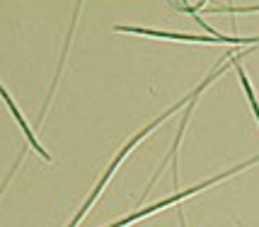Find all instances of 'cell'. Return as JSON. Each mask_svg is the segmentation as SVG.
Here are the masks:
<instances>
[{"mask_svg":"<svg viewBox=\"0 0 259 227\" xmlns=\"http://www.w3.org/2000/svg\"><path fill=\"white\" fill-rule=\"evenodd\" d=\"M206 12H230V15H240V12H259V3L257 5H245V8H237V5H218V8H203Z\"/></svg>","mask_w":259,"mask_h":227,"instance_id":"5b68a950","label":"cell"},{"mask_svg":"<svg viewBox=\"0 0 259 227\" xmlns=\"http://www.w3.org/2000/svg\"><path fill=\"white\" fill-rule=\"evenodd\" d=\"M257 162H259V155H257V157H252V159H247V162H242V164H237V167H233V169L221 172V174H218V177H213V179H206V182L196 184V186H192V189L177 191L175 196H169V198H162V201H158V203H153V205H148V208H141V210H136V213L121 217V220H116V222H112V225H107V227H126V225H131V222H138V220H143V217H148V215H153V213H158V210H162V208H169V205L180 203V201L189 198V196H194V193L203 191V189H211V186H215V184L226 182L228 177H233V174H237V172H242V169H249V167H252V164H257Z\"/></svg>","mask_w":259,"mask_h":227,"instance_id":"7a4b0ae2","label":"cell"},{"mask_svg":"<svg viewBox=\"0 0 259 227\" xmlns=\"http://www.w3.org/2000/svg\"><path fill=\"white\" fill-rule=\"evenodd\" d=\"M240 61H242V53H240V56H235V58H230V61H226V66H221V68H215L213 73H208V75H206V80H203L201 85H199V87H196V90H194V92H189V94H187V97H184L182 102H177V104H175V106H169L167 111H165V114H160L158 119H155V121H150V124H148L146 128H141V131H138V133H136V136L131 138L128 143H126L124 148H121V150H119V152H116V157H114L112 162H109V167H107V172L102 174V179H100V182H97V186H95V191H92V193H90V198H88V201L82 203V208H80L78 213H75V217L70 220V225H68V227H78V225H80V220L85 217V213H88V210H90L92 205H95V201L100 198V193L104 191V186L109 184V179H112V177H114V172L119 169V164L124 162V159H126V155H128V152H131V150H134L136 145H138V143H141V140H143V138L148 136V133H153V131H155V128H158V126L162 124V121H167L169 116H172V114L177 111V109H182L184 104H189V102H194L196 97H201V92L206 90V87H208V85H211V82H213L215 78H221V73H226L228 68H235L237 63H240Z\"/></svg>","mask_w":259,"mask_h":227,"instance_id":"6da1fadb","label":"cell"},{"mask_svg":"<svg viewBox=\"0 0 259 227\" xmlns=\"http://www.w3.org/2000/svg\"><path fill=\"white\" fill-rule=\"evenodd\" d=\"M237 75H240V82H242V90H245V94H247L249 99V106H252V111H254V116H257V124H259V102H257V94H254V90H252V82H249L247 73H245V68L237 63L235 66Z\"/></svg>","mask_w":259,"mask_h":227,"instance_id":"277c9868","label":"cell"},{"mask_svg":"<svg viewBox=\"0 0 259 227\" xmlns=\"http://www.w3.org/2000/svg\"><path fill=\"white\" fill-rule=\"evenodd\" d=\"M0 97L5 99V104H8V109H10V114H12V116H15V121H17V126H20V131H22L24 136H27V148H24L22 152H20V157H17V162L12 164L10 174H8V179H5V182H3V186H0V196H3V191L8 189V184L12 182V174L17 172V167H20V162H22V159H24V155H27V150H29V148H34V150H36V152H39V155H41V157L46 159V162H51V155H49V152H46V150L41 148V143L36 140V133H34V131H32V126L27 124V119H24V116H22V111L17 109V104H15V99H12V97H10V92L5 90V85H3V82H0Z\"/></svg>","mask_w":259,"mask_h":227,"instance_id":"3957f363","label":"cell"}]
</instances>
